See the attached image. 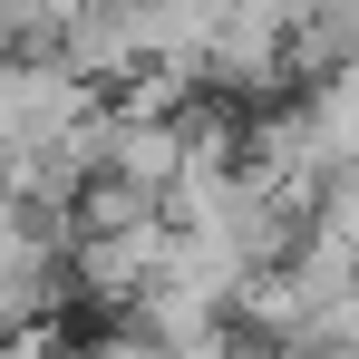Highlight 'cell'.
<instances>
[{"mask_svg": "<svg viewBox=\"0 0 359 359\" xmlns=\"http://www.w3.org/2000/svg\"><path fill=\"white\" fill-rule=\"evenodd\" d=\"M165 252H175V214H146V224H117V233H68V292L97 320H117L146 282H165Z\"/></svg>", "mask_w": 359, "mask_h": 359, "instance_id": "cell-1", "label": "cell"}, {"mask_svg": "<svg viewBox=\"0 0 359 359\" xmlns=\"http://www.w3.org/2000/svg\"><path fill=\"white\" fill-rule=\"evenodd\" d=\"M59 59L78 68L88 88L117 97L126 78L146 68V10H136V0H78V10L59 20Z\"/></svg>", "mask_w": 359, "mask_h": 359, "instance_id": "cell-2", "label": "cell"}, {"mask_svg": "<svg viewBox=\"0 0 359 359\" xmlns=\"http://www.w3.org/2000/svg\"><path fill=\"white\" fill-rule=\"evenodd\" d=\"M107 107H117V97H107ZM107 175L165 194V184L184 175V126L175 117H126V107H117V126H107Z\"/></svg>", "mask_w": 359, "mask_h": 359, "instance_id": "cell-3", "label": "cell"}]
</instances>
